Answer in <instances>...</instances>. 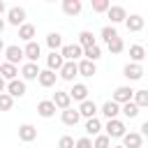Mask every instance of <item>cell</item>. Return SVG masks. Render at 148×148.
<instances>
[{
	"mask_svg": "<svg viewBox=\"0 0 148 148\" xmlns=\"http://www.w3.org/2000/svg\"><path fill=\"white\" fill-rule=\"evenodd\" d=\"M104 134H106L109 139H123V136L127 134V127H125L123 120L113 118V120H106V125H104Z\"/></svg>",
	"mask_w": 148,
	"mask_h": 148,
	"instance_id": "1",
	"label": "cell"
},
{
	"mask_svg": "<svg viewBox=\"0 0 148 148\" xmlns=\"http://www.w3.org/2000/svg\"><path fill=\"white\" fill-rule=\"evenodd\" d=\"M60 56H62V60H65V62H76V60L83 56V49H81L79 44H62Z\"/></svg>",
	"mask_w": 148,
	"mask_h": 148,
	"instance_id": "2",
	"label": "cell"
},
{
	"mask_svg": "<svg viewBox=\"0 0 148 148\" xmlns=\"http://www.w3.org/2000/svg\"><path fill=\"white\" fill-rule=\"evenodd\" d=\"M134 99V90L130 88V86H118L116 90H113V102L116 104H127V102H132Z\"/></svg>",
	"mask_w": 148,
	"mask_h": 148,
	"instance_id": "3",
	"label": "cell"
},
{
	"mask_svg": "<svg viewBox=\"0 0 148 148\" xmlns=\"http://www.w3.org/2000/svg\"><path fill=\"white\" fill-rule=\"evenodd\" d=\"M7 21H9L12 25L21 28V25L25 23V9H23V7H9V9H7Z\"/></svg>",
	"mask_w": 148,
	"mask_h": 148,
	"instance_id": "4",
	"label": "cell"
},
{
	"mask_svg": "<svg viewBox=\"0 0 148 148\" xmlns=\"http://www.w3.org/2000/svg\"><path fill=\"white\" fill-rule=\"evenodd\" d=\"M51 102L56 104V109H60V111H65V109H69L72 106V97H69V92L67 90H56L53 92V97H51Z\"/></svg>",
	"mask_w": 148,
	"mask_h": 148,
	"instance_id": "5",
	"label": "cell"
},
{
	"mask_svg": "<svg viewBox=\"0 0 148 148\" xmlns=\"http://www.w3.org/2000/svg\"><path fill=\"white\" fill-rule=\"evenodd\" d=\"M18 139L25 141V143L35 141V139H37V127H35L32 123H23V125H18Z\"/></svg>",
	"mask_w": 148,
	"mask_h": 148,
	"instance_id": "6",
	"label": "cell"
},
{
	"mask_svg": "<svg viewBox=\"0 0 148 148\" xmlns=\"http://www.w3.org/2000/svg\"><path fill=\"white\" fill-rule=\"evenodd\" d=\"M39 56H42V49H39V44H37L35 39L23 46V58H28V62H37Z\"/></svg>",
	"mask_w": 148,
	"mask_h": 148,
	"instance_id": "7",
	"label": "cell"
},
{
	"mask_svg": "<svg viewBox=\"0 0 148 148\" xmlns=\"http://www.w3.org/2000/svg\"><path fill=\"white\" fill-rule=\"evenodd\" d=\"M123 76L130 79V81H139V79L143 76V67L136 65V62H127V65L123 67Z\"/></svg>",
	"mask_w": 148,
	"mask_h": 148,
	"instance_id": "8",
	"label": "cell"
},
{
	"mask_svg": "<svg viewBox=\"0 0 148 148\" xmlns=\"http://www.w3.org/2000/svg\"><path fill=\"white\" fill-rule=\"evenodd\" d=\"M9 97H23L25 95V81L23 79H14L7 83V90H5Z\"/></svg>",
	"mask_w": 148,
	"mask_h": 148,
	"instance_id": "9",
	"label": "cell"
},
{
	"mask_svg": "<svg viewBox=\"0 0 148 148\" xmlns=\"http://www.w3.org/2000/svg\"><path fill=\"white\" fill-rule=\"evenodd\" d=\"M76 111H79V116H81V118H86V120H88V118H95V116L99 113V109H97V104H95L92 99L81 102V106H79Z\"/></svg>",
	"mask_w": 148,
	"mask_h": 148,
	"instance_id": "10",
	"label": "cell"
},
{
	"mask_svg": "<svg viewBox=\"0 0 148 148\" xmlns=\"http://www.w3.org/2000/svg\"><path fill=\"white\" fill-rule=\"evenodd\" d=\"M5 56H7V62L9 65H16L23 60V49L18 44H12V46H5Z\"/></svg>",
	"mask_w": 148,
	"mask_h": 148,
	"instance_id": "11",
	"label": "cell"
},
{
	"mask_svg": "<svg viewBox=\"0 0 148 148\" xmlns=\"http://www.w3.org/2000/svg\"><path fill=\"white\" fill-rule=\"evenodd\" d=\"M62 65H65V60H62L60 51H51V53L46 56V69H51V72H60Z\"/></svg>",
	"mask_w": 148,
	"mask_h": 148,
	"instance_id": "12",
	"label": "cell"
},
{
	"mask_svg": "<svg viewBox=\"0 0 148 148\" xmlns=\"http://www.w3.org/2000/svg\"><path fill=\"white\" fill-rule=\"evenodd\" d=\"M99 113H102L106 120H113V118H118V113H120V104H116L113 99H109V102H104V104H102Z\"/></svg>",
	"mask_w": 148,
	"mask_h": 148,
	"instance_id": "13",
	"label": "cell"
},
{
	"mask_svg": "<svg viewBox=\"0 0 148 148\" xmlns=\"http://www.w3.org/2000/svg\"><path fill=\"white\" fill-rule=\"evenodd\" d=\"M106 16L111 18V23H123V21L127 18V12H125L123 5H111L109 12H106Z\"/></svg>",
	"mask_w": 148,
	"mask_h": 148,
	"instance_id": "14",
	"label": "cell"
},
{
	"mask_svg": "<svg viewBox=\"0 0 148 148\" xmlns=\"http://www.w3.org/2000/svg\"><path fill=\"white\" fill-rule=\"evenodd\" d=\"M39 67H37V62H25L23 67H21V76H23V81H37V76H39Z\"/></svg>",
	"mask_w": 148,
	"mask_h": 148,
	"instance_id": "15",
	"label": "cell"
},
{
	"mask_svg": "<svg viewBox=\"0 0 148 148\" xmlns=\"http://www.w3.org/2000/svg\"><path fill=\"white\" fill-rule=\"evenodd\" d=\"M67 92H69V97L74 102H86L88 99V86L86 83H74L72 90H67Z\"/></svg>",
	"mask_w": 148,
	"mask_h": 148,
	"instance_id": "16",
	"label": "cell"
},
{
	"mask_svg": "<svg viewBox=\"0 0 148 148\" xmlns=\"http://www.w3.org/2000/svg\"><path fill=\"white\" fill-rule=\"evenodd\" d=\"M141 143H143V136L139 132H127L123 136V143L120 146H125V148H141Z\"/></svg>",
	"mask_w": 148,
	"mask_h": 148,
	"instance_id": "17",
	"label": "cell"
},
{
	"mask_svg": "<svg viewBox=\"0 0 148 148\" xmlns=\"http://www.w3.org/2000/svg\"><path fill=\"white\" fill-rule=\"evenodd\" d=\"M58 74L62 81H74V76H79V67H76V62H65Z\"/></svg>",
	"mask_w": 148,
	"mask_h": 148,
	"instance_id": "18",
	"label": "cell"
},
{
	"mask_svg": "<svg viewBox=\"0 0 148 148\" xmlns=\"http://www.w3.org/2000/svg\"><path fill=\"white\" fill-rule=\"evenodd\" d=\"M56 79H58V74L51 72V69H42L39 76H37V81H39L42 88H51V86H56Z\"/></svg>",
	"mask_w": 148,
	"mask_h": 148,
	"instance_id": "19",
	"label": "cell"
},
{
	"mask_svg": "<svg viewBox=\"0 0 148 148\" xmlns=\"http://www.w3.org/2000/svg\"><path fill=\"white\" fill-rule=\"evenodd\" d=\"M37 113H39L42 118H53V116H56V104H53L51 99H42V102L37 104Z\"/></svg>",
	"mask_w": 148,
	"mask_h": 148,
	"instance_id": "20",
	"label": "cell"
},
{
	"mask_svg": "<svg viewBox=\"0 0 148 148\" xmlns=\"http://www.w3.org/2000/svg\"><path fill=\"white\" fill-rule=\"evenodd\" d=\"M60 120H62L67 127H74V125L81 120V116H79V111H76V109H72V106H69V109H65V111L60 113Z\"/></svg>",
	"mask_w": 148,
	"mask_h": 148,
	"instance_id": "21",
	"label": "cell"
},
{
	"mask_svg": "<svg viewBox=\"0 0 148 148\" xmlns=\"http://www.w3.org/2000/svg\"><path fill=\"white\" fill-rule=\"evenodd\" d=\"M81 9H83L81 0H62V12L67 16H76V14H81Z\"/></svg>",
	"mask_w": 148,
	"mask_h": 148,
	"instance_id": "22",
	"label": "cell"
},
{
	"mask_svg": "<svg viewBox=\"0 0 148 148\" xmlns=\"http://www.w3.org/2000/svg\"><path fill=\"white\" fill-rule=\"evenodd\" d=\"M125 25H127L130 32H139V30L143 28V16H139V14H130V16L125 18Z\"/></svg>",
	"mask_w": 148,
	"mask_h": 148,
	"instance_id": "23",
	"label": "cell"
},
{
	"mask_svg": "<svg viewBox=\"0 0 148 148\" xmlns=\"http://www.w3.org/2000/svg\"><path fill=\"white\" fill-rule=\"evenodd\" d=\"M76 67H79V74L81 76H95L97 74V67H95V62H90V60H79L76 62Z\"/></svg>",
	"mask_w": 148,
	"mask_h": 148,
	"instance_id": "24",
	"label": "cell"
},
{
	"mask_svg": "<svg viewBox=\"0 0 148 148\" xmlns=\"http://www.w3.org/2000/svg\"><path fill=\"white\" fill-rule=\"evenodd\" d=\"M86 134H88V136H97V134H102V120H99L97 116L86 120Z\"/></svg>",
	"mask_w": 148,
	"mask_h": 148,
	"instance_id": "25",
	"label": "cell"
},
{
	"mask_svg": "<svg viewBox=\"0 0 148 148\" xmlns=\"http://www.w3.org/2000/svg\"><path fill=\"white\" fill-rule=\"evenodd\" d=\"M16 74H18V67H16V65H9V62H2V65H0V76H2L7 83L14 81Z\"/></svg>",
	"mask_w": 148,
	"mask_h": 148,
	"instance_id": "26",
	"label": "cell"
},
{
	"mask_svg": "<svg viewBox=\"0 0 148 148\" xmlns=\"http://www.w3.org/2000/svg\"><path fill=\"white\" fill-rule=\"evenodd\" d=\"M35 32H37V30H35V25H32V23H23V25L18 28V39H23V42L28 44V42H32Z\"/></svg>",
	"mask_w": 148,
	"mask_h": 148,
	"instance_id": "27",
	"label": "cell"
},
{
	"mask_svg": "<svg viewBox=\"0 0 148 148\" xmlns=\"http://www.w3.org/2000/svg\"><path fill=\"white\" fill-rule=\"evenodd\" d=\"M97 42H95V35L90 32V30H81L79 32V46L81 49H88V46H95Z\"/></svg>",
	"mask_w": 148,
	"mask_h": 148,
	"instance_id": "28",
	"label": "cell"
},
{
	"mask_svg": "<svg viewBox=\"0 0 148 148\" xmlns=\"http://www.w3.org/2000/svg\"><path fill=\"white\" fill-rule=\"evenodd\" d=\"M46 46H49L51 51L62 49V35H60V32H49V35H46Z\"/></svg>",
	"mask_w": 148,
	"mask_h": 148,
	"instance_id": "29",
	"label": "cell"
},
{
	"mask_svg": "<svg viewBox=\"0 0 148 148\" xmlns=\"http://www.w3.org/2000/svg\"><path fill=\"white\" fill-rule=\"evenodd\" d=\"M130 58H132V62L141 65V60L146 58V49H143L141 44H132V46H130Z\"/></svg>",
	"mask_w": 148,
	"mask_h": 148,
	"instance_id": "30",
	"label": "cell"
},
{
	"mask_svg": "<svg viewBox=\"0 0 148 148\" xmlns=\"http://www.w3.org/2000/svg\"><path fill=\"white\" fill-rule=\"evenodd\" d=\"M83 58L86 60H90V62H97L99 58H102V49L95 44V46H88V49H83Z\"/></svg>",
	"mask_w": 148,
	"mask_h": 148,
	"instance_id": "31",
	"label": "cell"
},
{
	"mask_svg": "<svg viewBox=\"0 0 148 148\" xmlns=\"http://www.w3.org/2000/svg\"><path fill=\"white\" fill-rule=\"evenodd\" d=\"M120 113H123L125 118H136V116H139V106H136L134 102H127V104L120 106Z\"/></svg>",
	"mask_w": 148,
	"mask_h": 148,
	"instance_id": "32",
	"label": "cell"
},
{
	"mask_svg": "<svg viewBox=\"0 0 148 148\" xmlns=\"http://www.w3.org/2000/svg\"><path fill=\"white\" fill-rule=\"evenodd\" d=\"M139 109L141 106H148V90H134V99H132Z\"/></svg>",
	"mask_w": 148,
	"mask_h": 148,
	"instance_id": "33",
	"label": "cell"
},
{
	"mask_svg": "<svg viewBox=\"0 0 148 148\" xmlns=\"http://www.w3.org/2000/svg\"><path fill=\"white\" fill-rule=\"evenodd\" d=\"M92 148H111V139L106 134H97L92 139Z\"/></svg>",
	"mask_w": 148,
	"mask_h": 148,
	"instance_id": "34",
	"label": "cell"
},
{
	"mask_svg": "<svg viewBox=\"0 0 148 148\" xmlns=\"http://www.w3.org/2000/svg\"><path fill=\"white\" fill-rule=\"evenodd\" d=\"M109 7H111V2H109V0H92V12H97V14L109 12Z\"/></svg>",
	"mask_w": 148,
	"mask_h": 148,
	"instance_id": "35",
	"label": "cell"
},
{
	"mask_svg": "<svg viewBox=\"0 0 148 148\" xmlns=\"http://www.w3.org/2000/svg\"><path fill=\"white\" fill-rule=\"evenodd\" d=\"M116 37H118V32H116L113 25H104V28H102V39H104L106 44H109L111 39H116Z\"/></svg>",
	"mask_w": 148,
	"mask_h": 148,
	"instance_id": "36",
	"label": "cell"
},
{
	"mask_svg": "<svg viewBox=\"0 0 148 148\" xmlns=\"http://www.w3.org/2000/svg\"><path fill=\"white\" fill-rule=\"evenodd\" d=\"M106 49H109V51L116 56V53H120V51L125 49V44H123V39H120V37H116V39H111V42L106 44Z\"/></svg>",
	"mask_w": 148,
	"mask_h": 148,
	"instance_id": "37",
	"label": "cell"
},
{
	"mask_svg": "<svg viewBox=\"0 0 148 148\" xmlns=\"http://www.w3.org/2000/svg\"><path fill=\"white\" fill-rule=\"evenodd\" d=\"M12 106H14V97H9L7 92H2L0 95V111H12Z\"/></svg>",
	"mask_w": 148,
	"mask_h": 148,
	"instance_id": "38",
	"label": "cell"
},
{
	"mask_svg": "<svg viewBox=\"0 0 148 148\" xmlns=\"http://www.w3.org/2000/svg\"><path fill=\"white\" fill-rule=\"evenodd\" d=\"M74 143H76V141H74L72 136H67V134H65V136H60V141H58V148H74Z\"/></svg>",
	"mask_w": 148,
	"mask_h": 148,
	"instance_id": "39",
	"label": "cell"
},
{
	"mask_svg": "<svg viewBox=\"0 0 148 148\" xmlns=\"http://www.w3.org/2000/svg\"><path fill=\"white\" fill-rule=\"evenodd\" d=\"M74 148H92V139L90 136H81V139H76Z\"/></svg>",
	"mask_w": 148,
	"mask_h": 148,
	"instance_id": "40",
	"label": "cell"
},
{
	"mask_svg": "<svg viewBox=\"0 0 148 148\" xmlns=\"http://www.w3.org/2000/svg\"><path fill=\"white\" fill-rule=\"evenodd\" d=\"M139 134H141L143 139H148V120H146V123H141V132H139Z\"/></svg>",
	"mask_w": 148,
	"mask_h": 148,
	"instance_id": "41",
	"label": "cell"
},
{
	"mask_svg": "<svg viewBox=\"0 0 148 148\" xmlns=\"http://www.w3.org/2000/svg\"><path fill=\"white\" fill-rule=\"evenodd\" d=\"M5 90H7V81H5V79H2V76H0V95H2V92H5Z\"/></svg>",
	"mask_w": 148,
	"mask_h": 148,
	"instance_id": "42",
	"label": "cell"
},
{
	"mask_svg": "<svg viewBox=\"0 0 148 148\" xmlns=\"http://www.w3.org/2000/svg\"><path fill=\"white\" fill-rule=\"evenodd\" d=\"M5 12H7V5H5V2H2V0H0V16H2V14H5Z\"/></svg>",
	"mask_w": 148,
	"mask_h": 148,
	"instance_id": "43",
	"label": "cell"
},
{
	"mask_svg": "<svg viewBox=\"0 0 148 148\" xmlns=\"http://www.w3.org/2000/svg\"><path fill=\"white\" fill-rule=\"evenodd\" d=\"M5 51V42H2V37H0V53Z\"/></svg>",
	"mask_w": 148,
	"mask_h": 148,
	"instance_id": "44",
	"label": "cell"
},
{
	"mask_svg": "<svg viewBox=\"0 0 148 148\" xmlns=\"http://www.w3.org/2000/svg\"><path fill=\"white\" fill-rule=\"evenodd\" d=\"M2 30H5V21L0 18V32H2Z\"/></svg>",
	"mask_w": 148,
	"mask_h": 148,
	"instance_id": "45",
	"label": "cell"
},
{
	"mask_svg": "<svg viewBox=\"0 0 148 148\" xmlns=\"http://www.w3.org/2000/svg\"><path fill=\"white\" fill-rule=\"evenodd\" d=\"M111 148H125V146H111Z\"/></svg>",
	"mask_w": 148,
	"mask_h": 148,
	"instance_id": "46",
	"label": "cell"
}]
</instances>
